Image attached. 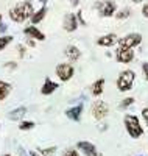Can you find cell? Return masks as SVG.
Wrapping results in <instances>:
<instances>
[{"label":"cell","mask_w":148,"mask_h":156,"mask_svg":"<svg viewBox=\"0 0 148 156\" xmlns=\"http://www.w3.org/2000/svg\"><path fill=\"white\" fill-rule=\"evenodd\" d=\"M39 2H41L42 5H47V0H39Z\"/></svg>","instance_id":"38"},{"label":"cell","mask_w":148,"mask_h":156,"mask_svg":"<svg viewBox=\"0 0 148 156\" xmlns=\"http://www.w3.org/2000/svg\"><path fill=\"white\" fill-rule=\"evenodd\" d=\"M117 34L115 33H107V34H103L97 39V45L100 47H112L117 44Z\"/></svg>","instance_id":"15"},{"label":"cell","mask_w":148,"mask_h":156,"mask_svg":"<svg viewBox=\"0 0 148 156\" xmlns=\"http://www.w3.org/2000/svg\"><path fill=\"white\" fill-rule=\"evenodd\" d=\"M23 34L26 37H31L34 41H45V34L39 30L36 25H28V27L23 28Z\"/></svg>","instance_id":"13"},{"label":"cell","mask_w":148,"mask_h":156,"mask_svg":"<svg viewBox=\"0 0 148 156\" xmlns=\"http://www.w3.org/2000/svg\"><path fill=\"white\" fill-rule=\"evenodd\" d=\"M104 84H106V80H104L103 76L101 78H97V80L89 86V94L92 97H95V98L101 97V94L104 92Z\"/></svg>","instance_id":"12"},{"label":"cell","mask_w":148,"mask_h":156,"mask_svg":"<svg viewBox=\"0 0 148 156\" xmlns=\"http://www.w3.org/2000/svg\"><path fill=\"white\" fill-rule=\"evenodd\" d=\"M142 73H143L145 81H148V61H143L142 62Z\"/></svg>","instance_id":"27"},{"label":"cell","mask_w":148,"mask_h":156,"mask_svg":"<svg viewBox=\"0 0 148 156\" xmlns=\"http://www.w3.org/2000/svg\"><path fill=\"white\" fill-rule=\"evenodd\" d=\"M139 156H142V154H139Z\"/></svg>","instance_id":"40"},{"label":"cell","mask_w":148,"mask_h":156,"mask_svg":"<svg viewBox=\"0 0 148 156\" xmlns=\"http://www.w3.org/2000/svg\"><path fill=\"white\" fill-rule=\"evenodd\" d=\"M79 153H83L84 156H103L101 153H98L97 147L89 140H78L76 142V147H75Z\"/></svg>","instance_id":"9"},{"label":"cell","mask_w":148,"mask_h":156,"mask_svg":"<svg viewBox=\"0 0 148 156\" xmlns=\"http://www.w3.org/2000/svg\"><path fill=\"white\" fill-rule=\"evenodd\" d=\"M83 109H84L83 103H76V105L70 106L69 109H65V117L72 122H79L81 120V115H83Z\"/></svg>","instance_id":"10"},{"label":"cell","mask_w":148,"mask_h":156,"mask_svg":"<svg viewBox=\"0 0 148 156\" xmlns=\"http://www.w3.org/2000/svg\"><path fill=\"white\" fill-rule=\"evenodd\" d=\"M25 114H26V106H17V108H14L12 111L8 112V119L17 122V120H22L23 119Z\"/></svg>","instance_id":"18"},{"label":"cell","mask_w":148,"mask_h":156,"mask_svg":"<svg viewBox=\"0 0 148 156\" xmlns=\"http://www.w3.org/2000/svg\"><path fill=\"white\" fill-rule=\"evenodd\" d=\"M19 156H30V154L26 153V150L23 147H19Z\"/></svg>","instance_id":"34"},{"label":"cell","mask_w":148,"mask_h":156,"mask_svg":"<svg viewBox=\"0 0 148 156\" xmlns=\"http://www.w3.org/2000/svg\"><path fill=\"white\" fill-rule=\"evenodd\" d=\"M12 36H9V34H5V36H0V51H2L3 48H6L11 42H12Z\"/></svg>","instance_id":"22"},{"label":"cell","mask_w":148,"mask_h":156,"mask_svg":"<svg viewBox=\"0 0 148 156\" xmlns=\"http://www.w3.org/2000/svg\"><path fill=\"white\" fill-rule=\"evenodd\" d=\"M62 28H64L67 33H73V31H76V28H78V20H76L75 12H67V14L64 16Z\"/></svg>","instance_id":"11"},{"label":"cell","mask_w":148,"mask_h":156,"mask_svg":"<svg viewBox=\"0 0 148 156\" xmlns=\"http://www.w3.org/2000/svg\"><path fill=\"white\" fill-rule=\"evenodd\" d=\"M132 3H142V0H131Z\"/></svg>","instance_id":"37"},{"label":"cell","mask_w":148,"mask_h":156,"mask_svg":"<svg viewBox=\"0 0 148 156\" xmlns=\"http://www.w3.org/2000/svg\"><path fill=\"white\" fill-rule=\"evenodd\" d=\"M2 156H14V154H11V153H5V154H2Z\"/></svg>","instance_id":"39"},{"label":"cell","mask_w":148,"mask_h":156,"mask_svg":"<svg viewBox=\"0 0 148 156\" xmlns=\"http://www.w3.org/2000/svg\"><path fill=\"white\" fill-rule=\"evenodd\" d=\"M28 154L30 156H42V154H39L37 151H28Z\"/></svg>","instance_id":"35"},{"label":"cell","mask_w":148,"mask_h":156,"mask_svg":"<svg viewBox=\"0 0 148 156\" xmlns=\"http://www.w3.org/2000/svg\"><path fill=\"white\" fill-rule=\"evenodd\" d=\"M142 44V34L140 33H128L122 37L117 39V45L122 48H131L134 50L136 47H139Z\"/></svg>","instance_id":"4"},{"label":"cell","mask_w":148,"mask_h":156,"mask_svg":"<svg viewBox=\"0 0 148 156\" xmlns=\"http://www.w3.org/2000/svg\"><path fill=\"white\" fill-rule=\"evenodd\" d=\"M90 112L95 120H103L106 119V115L109 114V105L104 100H95L90 106Z\"/></svg>","instance_id":"6"},{"label":"cell","mask_w":148,"mask_h":156,"mask_svg":"<svg viewBox=\"0 0 148 156\" xmlns=\"http://www.w3.org/2000/svg\"><path fill=\"white\" fill-rule=\"evenodd\" d=\"M55 72H56V76L59 78V80L65 83V81H70L73 78L75 67H73V64H70V62H59L56 66V69H55Z\"/></svg>","instance_id":"7"},{"label":"cell","mask_w":148,"mask_h":156,"mask_svg":"<svg viewBox=\"0 0 148 156\" xmlns=\"http://www.w3.org/2000/svg\"><path fill=\"white\" fill-rule=\"evenodd\" d=\"M17 51H19V56H20V58H23V56H25V53H26V48H25V45L19 44V45H17Z\"/></svg>","instance_id":"30"},{"label":"cell","mask_w":148,"mask_h":156,"mask_svg":"<svg viewBox=\"0 0 148 156\" xmlns=\"http://www.w3.org/2000/svg\"><path fill=\"white\" fill-rule=\"evenodd\" d=\"M123 125H125V129L131 139H139L145 133V128L142 126V122L139 120V117L136 114H125Z\"/></svg>","instance_id":"2"},{"label":"cell","mask_w":148,"mask_h":156,"mask_svg":"<svg viewBox=\"0 0 148 156\" xmlns=\"http://www.w3.org/2000/svg\"><path fill=\"white\" fill-rule=\"evenodd\" d=\"M131 16V9L129 8H122L120 11H117L115 14H114V17L117 19V20H125V19H128Z\"/></svg>","instance_id":"21"},{"label":"cell","mask_w":148,"mask_h":156,"mask_svg":"<svg viewBox=\"0 0 148 156\" xmlns=\"http://www.w3.org/2000/svg\"><path fill=\"white\" fill-rule=\"evenodd\" d=\"M56 151V147L55 145H51V147H47V148H39V154H42V156H53Z\"/></svg>","instance_id":"24"},{"label":"cell","mask_w":148,"mask_h":156,"mask_svg":"<svg viewBox=\"0 0 148 156\" xmlns=\"http://www.w3.org/2000/svg\"><path fill=\"white\" fill-rule=\"evenodd\" d=\"M142 16L145 17V19H148V2L146 3H143V6H142Z\"/></svg>","instance_id":"32"},{"label":"cell","mask_w":148,"mask_h":156,"mask_svg":"<svg viewBox=\"0 0 148 156\" xmlns=\"http://www.w3.org/2000/svg\"><path fill=\"white\" fill-rule=\"evenodd\" d=\"M58 87H59V84L56 83V81H53L51 78H45L44 80V84H42V87H41V94L42 95H51L55 90H58Z\"/></svg>","instance_id":"16"},{"label":"cell","mask_w":148,"mask_h":156,"mask_svg":"<svg viewBox=\"0 0 148 156\" xmlns=\"http://www.w3.org/2000/svg\"><path fill=\"white\" fill-rule=\"evenodd\" d=\"M47 11H48V9H47V5H42L37 11H34V12H33V16L30 17L31 25H37L39 22H42V20L45 19V16H47Z\"/></svg>","instance_id":"17"},{"label":"cell","mask_w":148,"mask_h":156,"mask_svg":"<svg viewBox=\"0 0 148 156\" xmlns=\"http://www.w3.org/2000/svg\"><path fill=\"white\" fill-rule=\"evenodd\" d=\"M142 119L145 122V126L148 128V108H143L142 109Z\"/></svg>","instance_id":"29"},{"label":"cell","mask_w":148,"mask_h":156,"mask_svg":"<svg viewBox=\"0 0 148 156\" xmlns=\"http://www.w3.org/2000/svg\"><path fill=\"white\" fill-rule=\"evenodd\" d=\"M28 47H36V41L34 39H31V37H26V42H25Z\"/></svg>","instance_id":"33"},{"label":"cell","mask_w":148,"mask_h":156,"mask_svg":"<svg viewBox=\"0 0 148 156\" xmlns=\"http://www.w3.org/2000/svg\"><path fill=\"white\" fill-rule=\"evenodd\" d=\"M8 27H6V23H3V17L2 14H0V33H6Z\"/></svg>","instance_id":"31"},{"label":"cell","mask_w":148,"mask_h":156,"mask_svg":"<svg viewBox=\"0 0 148 156\" xmlns=\"http://www.w3.org/2000/svg\"><path fill=\"white\" fill-rule=\"evenodd\" d=\"M5 69H9V70L17 69V62H16V61H8V62H5Z\"/></svg>","instance_id":"28"},{"label":"cell","mask_w":148,"mask_h":156,"mask_svg":"<svg viewBox=\"0 0 148 156\" xmlns=\"http://www.w3.org/2000/svg\"><path fill=\"white\" fill-rule=\"evenodd\" d=\"M134 81H136V72L131 69H125L118 73L115 86L118 89V92H126V90H131L134 86Z\"/></svg>","instance_id":"3"},{"label":"cell","mask_w":148,"mask_h":156,"mask_svg":"<svg viewBox=\"0 0 148 156\" xmlns=\"http://www.w3.org/2000/svg\"><path fill=\"white\" fill-rule=\"evenodd\" d=\"M93 8L98 11V14L101 17H112L117 12V3L114 2V0H101V2H95Z\"/></svg>","instance_id":"5"},{"label":"cell","mask_w":148,"mask_h":156,"mask_svg":"<svg viewBox=\"0 0 148 156\" xmlns=\"http://www.w3.org/2000/svg\"><path fill=\"white\" fill-rule=\"evenodd\" d=\"M62 156H79V151L76 148H67V150H64Z\"/></svg>","instance_id":"25"},{"label":"cell","mask_w":148,"mask_h":156,"mask_svg":"<svg viewBox=\"0 0 148 156\" xmlns=\"http://www.w3.org/2000/svg\"><path fill=\"white\" fill-rule=\"evenodd\" d=\"M134 101H136V98H134V97H125V98H122V100H120V103H118V109L125 111L126 108H129V106L134 105Z\"/></svg>","instance_id":"20"},{"label":"cell","mask_w":148,"mask_h":156,"mask_svg":"<svg viewBox=\"0 0 148 156\" xmlns=\"http://www.w3.org/2000/svg\"><path fill=\"white\" fill-rule=\"evenodd\" d=\"M114 55H115V61L120 62V64H129V62L134 61V58H136L134 50H131V48H122V47H117Z\"/></svg>","instance_id":"8"},{"label":"cell","mask_w":148,"mask_h":156,"mask_svg":"<svg viewBox=\"0 0 148 156\" xmlns=\"http://www.w3.org/2000/svg\"><path fill=\"white\" fill-rule=\"evenodd\" d=\"M34 12V8H33V3L30 0H23V2H19L16 3L9 9V19L16 23H22L25 22L26 19H30Z\"/></svg>","instance_id":"1"},{"label":"cell","mask_w":148,"mask_h":156,"mask_svg":"<svg viewBox=\"0 0 148 156\" xmlns=\"http://www.w3.org/2000/svg\"><path fill=\"white\" fill-rule=\"evenodd\" d=\"M75 16H76V20H78V25H87V22H86V20L83 19V11H81V9H79V11L76 12V14H75Z\"/></svg>","instance_id":"26"},{"label":"cell","mask_w":148,"mask_h":156,"mask_svg":"<svg viewBox=\"0 0 148 156\" xmlns=\"http://www.w3.org/2000/svg\"><path fill=\"white\" fill-rule=\"evenodd\" d=\"M70 3H72L73 6H76V5L79 3V0H70Z\"/></svg>","instance_id":"36"},{"label":"cell","mask_w":148,"mask_h":156,"mask_svg":"<svg viewBox=\"0 0 148 156\" xmlns=\"http://www.w3.org/2000/svg\"><path fill=\"white\" fill-rule=\"evenodd\" d=\"M64 55H65V58H67V59H69V62H70V64H73V62H76L79 58H81V50H79L76 45L70 44V45H67V47H65Z\"/></svg>","instance_id":"14"},{"label":"cell","mask_w":148,"mask_h":156,"mask_svg":"<svg viewBox=\"0 0 148 156\" xmlns=\"http://www.w3.org/2000/svg\"><path fill=\"white\" fill-rule=\"evenodd\" d=\"M34 126H36V123L33 120H20L19 129L20 131H28V129H33Z\"/></svg>","instance_id":"23"},{"label":"cell","mask_w":148,"mask_h":156,"mask_svg":"<svg viewBox=\"0 0 148 156\" xmlns=\"http://www.w3.org/2000/svg\"><path fill=\"white\" fill-rule=\"evenodd\" d=\"M11 89H12V86H11L9 83H6V81H3V80H0V101L5 100V98L9 95Z\"/></svg>","instance_id":"19"}]
</instances>
